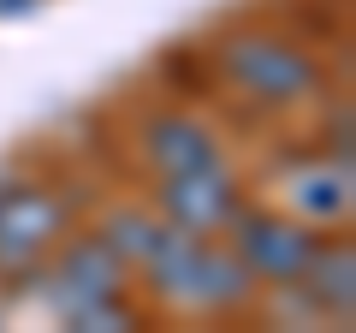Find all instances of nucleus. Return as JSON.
I'll return each mask as SVG.
<instances>
[{
  "label": "nucleus",
  "instance_id": "f257e3e1",
  "mask_svg": "<svg viewBox=\"0 0 356 333\" xmlns=\"http://www.w3.org/2000/svg\"><path fill=\"white\" fill-rule=\"evenodd\" d=\"M137 274L149 286V297H161L172 309H202V316H226V309H243L255 297V274L238 262L232 244L166 226V220Z\"/></svg>",
  "mask_w": 356,
  "mask_h": 333
},
{
  "label": "nucleus",
  "instance_id": "f03ea898",
  "mask_svg": "<svg viewBox=\"0 0 356 333\" xmlns=\"http://www.w3.org/2000/svg\"><path fill=\"white\" fill-rule=\"evenodd\" d=\"M214 77H226L232 90L255 107H303L327 95V65L291 36V30H232L214 42Z\"/></svg>",
  "mask_w": 356,
  "mask_h": 333
},
{
  "label": "nucleus",
  "instance_id": "7ed1b4c3",
  "mask_svg": "<svg viewBox=\"0 0 356 333\" xmlns=\"http://www.w3.org/2000/svg\"><path fill=\"white\" fill-rule=\"evenodd\" d=\"M42 262H48V268L36 274V280H42L36 297L60 321H72L83 304H102V297L131 292V268L113 256V244H107L95 226H89V232H65Z\"/></svg>",
  "mask_w": 356,
  "mask_h": 333
},
{
  "label": "nucleus",
  "instance_id": "20e7f679",
  "mask_svg": "<svg viewBox=\"0 0 356 333\" xmlns=\"http://www.w3.org/2000/svg\"><path fill=\"white\" fill-rule=\"evenodd\" d=\"M226 244L238 250V262L255 274V286H297L303 262L315 256L321 226L297 215H280V208H250L238 203L226 220Z\"/></svg>",
  "mask_w": 356,
  "mask_h": 333
},
{
  "label": "nucleus",
  "instance_id": "39448f33",
  "mask_svg": "<svg viewBox=\"0 0 356 333\" xmlns=\"http://www.w3.org/2000/svg\"><path fill=\"white\" fill-rule=\"evenodd\" d=\"M65 232H72V208L54 185H0V274H36Z\"/></svg>",
  "mask_w": 356,
  "mask_h": 333
},
{
  "label": "nucleus",
  "instance_id": "423d86ee",
  "mask_svg": "<svg viewBox=\"0 0 356 333\" xmlns=\"http://www.w3.org/2000/svg\"><path fill=\"white\" fill-rule=\"evenodd\" d=\"M238 203L243 196H238V179H232L226 161L184 166V173H161V185H154V208H161L166 226L202 232V238H220Z\"/></svg>",
  "mask_w": 356,
  "mask_h": 333
},
{
  "label": "nucleus",
  "instance_id": "0eeeda50",
  "mask_svg": "<svg viewBox=\"0 0 356 333\" xmlns=\"http://www.w3.org/2000/svg\"><path fill=\"white\" fill-rule=\"evenodd\" d=\"M137 155L154 179L161 173H184V166H208L220 161V137L202 125V119L178 114V107H161V114L137 119Z\"/></svg>",
  "mask_w": 356,
  "mask_h": 333
},
{
  "label": "nucleus",
  "instance_id": "6e6552de",
  "mask_svg": "<svg viewBox=\"0 0 356 333\" xmlns=\"http://www.w3.org/2000/svg\"><path fill=\"white\" fill-rule=\"evenodd\" d=\"M297 292L309 297L315 316L350 321L356 316V244L350 238H321L315 256H309L303 274H297Z\"/></svg>",
  "mask_w": 356,
  "mask_h": 333
},
{
  "label": "nucleus",
  "instance_id": "1a4fd4ad",
  "mask_svg": "<svg viewBox=\"0 0 356 333\" xmlns=\"http://www.w3.org/2000/svg\"><path fill=\"white\" fill-rule=\"evenodd\" d=\"M285 203H291V215L309 220V226H344V220H350V203H356L350 166H339L332 155L297 166L291 179H285Z\"/></svg>",
  "mask_w": 356,
  "mask_h": 333
},
{
  "label": "nucleus",
  "instance_id": "9d476101",
  "mask_svg": "<svg viewBox=\"0 0 356 333\" xmlns=\"http://www.w3.org/2000/svg\"><path fill=\"white\" fill-rule=\"evenodd\" d=\"M95 232H102L107 244H113V256L125 262L131 274L143 268V256L154 250V238H161V215H143V208H107L102 220H95Z\"/></svg>",
  "mask_w": 356,
  "mask_h": 333
},
{
  "label": "nucleus",
  "instance_id": "9b49d317",
  "mask_svg": "<svg viewBox=\"0 0 356 333\" xmlns=\"http://www.w3.org/2000/svg\"><path fill=\"white\" fill-rule=\"evenodd\" d=\"M65 327L72 333H125V327H143V309L131 304V292H119V297H102V304H83Z\"/></svg>",
  "mask_w": 356,
  "mask_h": 333
},
{
  "label": "nucleus",
  "instance_id": "f8f14e48",
  "mask_svg": "<svg viewBox=\"0 0 356 333\" xmlns=\"http://www.w3.org/2000/svg\"><path fill=\"white\" fill-rule=\"evenodd\" d=\"M161 84L172 95H214V90H208V60H196L191 42H178V48L161 54Z\"/></svg>",
  "mask_w": 356,
  "mask_h": 333
},
{
  "label": "nucleus",
  "instance_id": "ddd939ff",
  "mask_svg": "<svg viewBox=\"0 0 356 333\" xmlns=\"http://www.w3.org/2000/svg\"><path fill=\"white\" fill-rule=\"evenodd\" d=\"M42 0H0V18H30Z\"/></svg>",
  "mask_w": 356,
  "mask_h": 333
},
{
  "label": "nucleus",
  "instance_id": "4468645a",
  "mask_svg": "<svg viewBox=\"0 0 356 333\" xmlns=\"http://www.w3.org/2000/svg\"><path fill=\"white\" fill-rule=\"evenodd\" d=\"M0 280H6V274H0Z\"/></svg>",
  "mask_w": 356,
  "mask_h": 333
}]
</instances>
